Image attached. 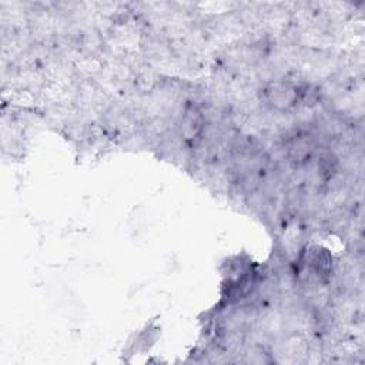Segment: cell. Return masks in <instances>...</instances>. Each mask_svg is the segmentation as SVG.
Segmentation results:
<instances>
[{"instance_id": "obj_1", "label": "cell", "mask_w": 365, "mask_h": 365, "mask_svg": "<svg viewBox=\"0 0 365 365\" xmlns=\"http://www.w3.org/2000/svg\"><path fill=\"white\" fill-rule=\"evenodd\" d=\"M264 98L272 108L288 110L298 101V90L289 83L275 81L264 88Z\"/></svg>"}, {"instance_id": "obj_3", "label": "cell", "mask_w": 365, "mask_h": 365, "mask_svg": "<svg viewBox=\"0 0 365 365\" xmlns=\"http://www.w3.org/2000/svg\"><path fill=\"white\" fill-rule=\"evenodd\" d=\"M312 150V140L304 133H297L288 140V157L295 164L305 163L311 157Z\"/></svg>"}, {"instance_id": "obj_2", "label": "cell", "mask_w": 365, "mask_h": 365, "mask_svg": "<svg viewBox=\"0 0 365 365\" xmlns=\"http://www.w3.org/2000/svg\"><path fill=\"white\" fill-rule=\"evenodd\" d=\"M204 130V117L197 107H188L181 120V134L188 143L201 138Z\"/></svg>"}]
</instances>
